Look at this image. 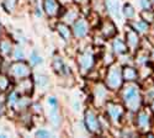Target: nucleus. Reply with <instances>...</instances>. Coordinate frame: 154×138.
<instances>
[{
	"label": "nucleus",
	"instance_id": "nucleus-9",
	"mask_svg": "<svg viewBox=\"0 0 154 138\" xmlns=\"http://www.w3.org/2000/svg\"><path fill=\"white\" fill-rule=\"evenodd\" d=\"M107 112H109L110 117H111L113 121H117V120L120 118V116L122 115V109H121V106H119V105L110 104V105L107 106Z\"/></svg>",
	"mask_w": 154,
	"mask_h": 138
},
{
	"label": "nucleus",
	"instance_id": "nucleus-19",
	"mask_svg": "<svg viewBox=\"0 0 154 138\" xmlns=\"http://www.w3.org/2000/svg\"><path fill=\"white\" fill-rule=\"evenodd\" d=\"M113 48H115V52L119 53V54L126 52V47H125V44L122 43L121 40H116V41L113 42Z\"/></svg>",
	"mask_w": 154,
	"mask_h": 138
},
{
	"label": "nucleus",
	"instance_id": "nucleus-22",
	"mask_svg": "<svg viewBox=\"0 0 154 138\" xmlns=\"http://www.w3.org/2000/svg\"><path fill=\"white\" fill-rule=\"evenodd\" d=\"M36 83L40 87H46L48 85V78L46 75H37L36 77Z\"/></svg>",
	"mask_w": 154,
	"mask_h": 138
},
{
	"label": "nucleus",
	"instance_id": "nucleus-5",
	"mask_svg": "<svg viewBox=\"0 0 154 138\" xmlns=\"http://www.w3.org/2000/svg\"><path fill=\"white\" fill-rule=\"evenodd\" d=\"M85 124L89 132L91 133H97L100 132V123L96 117V115L93 111H86L85 112Z\"/></svg>",
	"mask_w": 154,
	"mask_h": 138
},
{
	"label": "nucleus",
	"instance_id": "nucleus-29",
	"mask_svg": "<svg viewBox=\"0 0 154 138\" xmlns=\"http://www.w3.org/2000/svg\"><path fill=\"white\" fill-rule=\"evenodd\" d=\"M48 105L52 107V109H57V106H58V101H57V99L54 97V96H51V97H48Z\"/></svg>",
	"mask_w": 154,
	"mask_h": 138
},
{
	"label": "nucleus",
	"instance_id": "nucleus-27",
	"mask_svg": "<svg viewBox=\"0 0 154 138\" xmlns=\"http://www.w3.org/2000/svg\"><path fill=\"white\" fill-rule=\"evenodd\" d=\"M36 137H42V138H46V137H52V133H51L49 131L42 128V130H38L36 132Z\"/></svg>",
	"mask_w": 154,
	"mask_h": 138
},
{
	"label": "nucleus",
	"instance_id": "nucleus-3",
	"mask_svg": "<svg viewBox=\"0 0 154 138\" xmlns=\"http://www.w3.org/2000/svg\"><path fill=\"white\" fill-rule=\"evenodd\" d=\"M78 63L80 66V69L83 73L89 72L94 66V56L90 51H85L79 54L78 57Z\"/></svg>",
	"mask_w": 154,
	"mask_h": 138
},
{
	"label": "nucleus",
	"instance_id": "nucleus-11",
	"mask_svg": "<svg viewBox=\"0 0 154 138\" xmlns=\"http://www.w3.org/2000/svg\"><path fill=\"white\" fill-rule=\"evenodd\" d=\"M49 121L54 126V128H58L59 127V124H60V116H59V112L57 111V109H52V107H51V111H49Z\"/></svg>",
	"mask_w": 154,
	"mask_h": 138
},
{
	"label": "nucleus",
	"instance_id": "nucleus-18",
	"mask_svg": "<svg viewBox=\"0 0 154 138\" xmlns=\"http://www.w3.org/2000/svg\"><path fill=\"white\" fill-rule=\"evenodd\" d=\"M102 31H104V33H105L106 37H111V36L115 35V32H116V31H115L113 25L111 22H106L104 25V29H102Z\"/></svg>",
	"mask_w": 154,
	"mask_h": 138
},
{
	"label": "nucleus",
	"instance_id": "nucleus-23",
	"mask_svg": "<svg viewBox=\"0 0 154 138\" xmlns=\"http://www.w3.org/2000/svg\"><path fill=\"white\" fill-rule=\"evenodd\" d=\"M9 84H10V80L8 77L5 75H0V90L4 91L9 87Z\"/></svg>",
	"mask_w": 154,
	"mask_h": 138
},
{
	"label": "nucleus",
	"instance_id": "nucleus-14",
	"mask_svg": "<svg viewBox=\"0 0 154 138\" xmlns=\"http://www.w3.org/2000/svg\"><path fill=\"white\" fill-rule=\"evenodd\" d=\"M53 68H54L56 72H59V73L68 72L67 67L64 66V63H63V60H62L60 57H56V58L53 59Z\"/></svg>",
	"mask_w": 154,
	"mask_h": 138
},
{
	"label": "nucleus",
	"instance_id": "nucleus-2",
	"mask_svg": "<svg viewBox=\"0 0 154 138\" xmlns=\"http://www.w3.org/2000/svg\"><path fill=\"white\" fill-rule=\"evenodd\" d=\"M125 101H126L127 106L130 109H132V110H136L138 107V105H139V94H138V90L134 86H130L125 91Z\"/></svg>",
	"mask_w": 154,
	"mask_h": 138
},
{
	"label": "nucleus",
	"instance_id": "nucleus-25",
	"mask_svg": "<svg viewBox=\"0 0 154 138\" xmlns=\"http://www.w3.org/2000/svg\"><path fill=\"white\" fill-rule=\"evenodd\" d=\"M14 57L16 60H22L25 58V53L22 51V48L21 47H16L15 48V51H14Z\"/></svg>",
	"mask_w": 154,
	"mask_h": 138
},
{
	"label": "nucleus",
	"instance_id": "nucleus-6",
	"mask_svg": "<svg viewBox=\"0 0 154 138\" xmlns=\"http://www.w3.org/2000/svg\"><path fill=\"white\" fill-rule=\"evenodd\" d=\"M88 31H89L88 22H86L84 19H78V20L74 22L73 32H74V36H75V37H78V38H82V37L86 36Z\"/></svg>",
	"mask_w": 154,
	"mask_h": 138
},
{
	"label": "nucleus",
	"instance_id": "nucleus-33",
	"mask_svg": "<svg viewBox=\"0 0 154 138\" xmlns=\"http://www.w3.org/2000/svg\"><path fill=\"white\" fill-rule=\"evenodd\" d=\"M62 2H67V0H62Z\"/></svg>",
	"mask_w": 154,
	"mask_h": 138
},
{
	"label": "nucleus",
	"instance_id": "nucleus-15",
	"mask_svg": "<svg viewBox=\"0 0 154 138\" xmlns=\"http://www.w3.org/2000/svg\"><path fill=\"white\" fill-rule=\"evenodd\" d=\"M11 49H12V44H11L10 41L4 40V41L0 42V52H2L3 54H5V56L10 54L11 53Z\"/></svg>",
	"mask_w": 154,
	"mask_h": 138
},
{
	"label": "nucleus",
	"instance_id": "nucleus-26",
	"mask_svg": "<svg viewBox=\"0 0 154 138\" xmlns=\"http://www.w3.org/2000/svg\"><path fill=\"white\" fill-rule=\"evenodd\" d=\"M125 78L126 79H134L136 78V72L132 68H126L125 69Z\"/></svg>",
	"mask_w": 154,
	"mask_h": 138
},
{
	"label": "nucleus",
	"instance_id": "nucleus-32",
	"mask_svg": "<svg viewBox=\"0 0 154 138\" xmlns=\"http://www.w3.org/2000/svg\"><path fill=\"white\" fill-rule=\"evenodd\" d=\"M73 106H74V111H79V110H80V104H79L78 100H74Z\"/></svg>",
	"mask_w": 154,
	"mask_h": 138
},
{
	"label": "nucleus",
	"instance_id": "nucleus-20",
	"mask_svg": "<svg viewBox=\"0 0 154 138\" xmlns=\"http://www.w3.org/2000/svg\"><path fill=\"white\" fill-rule=\"evenodd\" d=\"M19 97H20V96H19V94H17L16 91L10 93L9 96H8V105H9V106H15V104H16V101H17Z\"/></svg>",
	"mask_w": 154,
	"mask_h": 138
},
{
	"label": "nucleus",
	"instance_id": "nucleus-17",
	"mask_svg": "<svg viewBox=\"0 0 154 138\" xmlns=\"http://www.w3.org/2000/svg\"><path fill=\"white\" fill-rule=\"evenodd\" d=\"M17 0H4L3 2V8L8 11V12H12L14 9L16 8Z\"/></svg>",
	"mask_w": 154,
	"mask_h": 138
},
{
	"label": "nucleus",
	"instance_id": "nucleus-24",
	"mask_svg": "<svg viewBox=\"0 0 154 138\" xmlns=\"http://www.w3.org/2000/svg\"><path fill=\"white\" fill-rule=\"evenodd\" d=\"M64 19H66L67 21H69V22H72V21H74L75 19H78V11L76 10H73V9H70L67 14H66V16H64Z\"/></svg>",
	"mask_w": 154,
	"mask_h": 138
},
{
	"label": "nucleus",
	"instance_id": "nucleus-30",
	"mask_svg": "<svg viewBox=\"0 0 154 138\" xmlns=\"http://www.w3.org/2000/svg\"><path fill=\"white\" fill-rule=\"evenodd\" d=\"M127 37H128V42H130L131 46H134L137 40H136V35L133 32H130V33H127Z\"/></svg>",
	"mask_w": 154,
	"mask_h": 138
},
{
	"label": "nucleus",
	"instance_id": "nucleus-1",
	"mask_svg": "<svg viewBox=\"0 0 154 138\" xmlns=\"http://www.w3.org/2000/svg\"><path fill=\"white\" fill-rule=\"evenodd\" d=\"M9 74H10V77L21 80V79H23V78L30 77L31 69H30L29 64L23 63V62H16V63H12V64L10 66Z\"/></svg>",
	"mask_w": 154,
	"mask_h": 138
},
{
	"label": "nucleus",
	"instance_id": "nucleus-8",
	"mask_svg": "<svg viewBox=\"0 0 154 138\" xmlns=\"http://www.w3.org/2000/svg\"><path fill=\"white\" fill-rule=\"evenodd\" d=\"M32 86H33V83H32V80L30 78H23V79H21V81H20V84L17 86V90L20 93L25 94V95H30L32 93V90H33Z\"/></svg>",
	"mask_w": 154,
	"mask_h": 138
},
{
	"label": "nucleus",
	"instance_id": "nucleus-7",
	"mask_svg": "<svg viewBox=\"0 0 154 138\" xmlns=\"http://www.w3.org/2000/svg\"><path fill=\"white\" fill-rule=\"evenodd\" d=\"M43 8L48 16H57L59 12V4L57 0H45Z\"/></svg>",
	"mask_w": 154,
	"mask_h": 138
},
{
	"label": "nucleus",
	"instance_id": "nucleus-13",
	"mask_svg": "<svg viewBox=\"0 0 154 138\" xmlns=\"http://www.w3.org/2000/svg\"><path fill=\"white\" fill-rule=\"evenodd\" d=\"M105 96H106L105 87L101 86V85H97L96 89H95V101H96V104H101L102 101H104Z\"/></svg>",
	"mask_w": 154,
	"mask_h": 138
},
{
	"label": "nucleus",
	"instance_id": "nucleus-4",
	"mask_svg": "<svg viewBox=\"0 0 154 138\" xmlns=\"http://www.w3.org/2000/svg\"><path fill=\"white\" fill-rule=\"evenodd\" d=\"M121 72L117 67H111L109 75H107V86H110L111 89H117V87L121 85Z\"/></svg>",
	"mask_w": 154,
	"mask_h": 138
},
{
	"label": "nucleus",
	"instance_id": "nucleus-10",
	"mask_svg": "<svg viewBox=\"0 0 154 138\" xmlns=\"http://www.w3.org/2000/svg\"><path fill=\"white\" fill-rule=\"evenodd\" d=\"M57 31H58V33L60 35V37L63 40H66V41L70 40L72 32H70V29H69L68 25H66V23H58L57 25Z\"/></svg>",
	"mask_w": 154,
	"mask_h": 138
},
{
	"label": "nucleus",
	"instance_id": "nucleus-28",
	"mask_svg": "<svg viewBox=\"0 0 154 138\" xmlns=\"http://www.w3.org/2000/svg\"><path fill=\"white\" fill-rule=\"evenodd\" d=\"M125 15L128 16V17H132L134 15V11H133V9H132L131 5H126L125 6Z\"/></svg>",
	"mask_w": 154,
	"mask_h": 138
},
{
	"label": "nucleus",
	"instance_id": "nucleus-21",
	"mask_svg": "<svg viewBox=\"0 0 154 138\" xmlns=\"http://www.w3.org/2000/svg\"><path fill=\"white\" fill-rule=\"evenodd\" d=\"M30 62H31V64L32 66H38V64H41L43 59L41 56H38L36 52H32L31 53V57H30Z\"/></svg>",
	"mask_w": 154,
	"mask_h": 138
},
{
	"label": "nucleus",
	"instance_id": "nucleus-16",
	"mask_svg": "<svg viewBox=\"0 0 154 138\" xmlns=\"http://www.w3.org/2000/svg\"><path fill=\"white\" fill-rule=\"evenodd\" d=\"M107 8H109V11L113 16H119V3L116 2V0H109Z\"/></svg>",
	"mask_w": 154,
	"mask_h": 138
},
{
	"label": "nucleus",
	"instance_id": "nucleus-31",
	"mask_svg": "<svg viewBox=\"0 0 154 138\" xmlns=\"http://www.w3.org/2000/svg\"><path fill=\"white\" fill-rule=\"evenodd\" d=\"M138 122H139L140 126H144V124L148 123V117H147L144 114H142V115L139 116V118H138Z\"/></svg>",
	"mask_w": 154,
	"mask_h": 138
},
{
	"label": "nucleus",
	"instance_id": "nucleus-12",
	"mask_svg": "<svg viewBox=\"0 0 154 138\" xmlns=\"http://www.w3.org/2000/svg\"><path fill=\"white\" fill-rule=\"evenodd\" d=\"M29 106H30V99L27 97V95L26 96H22V97L20 96L17 99L16 104H15V107H16L17 111H23V110H26Z\"/></svg>",
	"mask_w": 154,
	"mask_h": 138
}]
</instances>
